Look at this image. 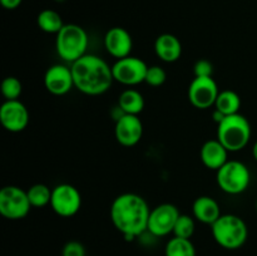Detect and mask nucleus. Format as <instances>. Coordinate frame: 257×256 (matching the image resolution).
<instances>
[{
  "label": "nucleus",
  "instance_id": "obj_26",
  "mask_svg": "<svg viewBox=\"0 0 257 256\" xmlns=\"http://www.w3.org/2000/svg\"><path fill=\"white\" fill-rule=\"evenodd\" d=\"M167 79V73L160 65H151L147 69L145 83L151 87H161Z\"/></svg>",
  "mask_w": 257,
  "mask_h": 256
},
{
  "label": "nucleus",
  "instance_id": "obj_6",
  "mask_svg": "<svg viewBox=\"0 0 257 256\" xmlns=\"http://www.w3.org/2000/svg\"><path fill=\"white\" fill-rule=\"evenodd\" d=\"M216 181L223 192L228 195H240L250 186L251 172L243 162L231 160L216 171Z\"/></svg>",
  "mask_w": 257,
  "mask_h": 256
},
{
  "label": "nucleus",
  "instance_id": "obj_25",
  "mask_svg": "<svg viewBox=\"0 0 257 256\" xmlns=\"http://www.w3.org/2000/svg\"><path fill=\"white\" fill-rule=\"evenodd\" d=\"M23 93V84L17 77H7L2 83V94L5 100H17Z\"/></svg>",
  "mask_w": 257,
  "mask_h": 256
},
{
  "label": "nucleus",
  "instance_id": "obj_20",
  "mask_svg": "<svg viewBox=\"0 0 257 256\" xmlns=\"http://www.w3.org/2000/svg\"><path fill=\"white\" fill-rule=\"evenodd\" d=\"M215 109L222 113L223 115H232L238 113L241 108V97L231 89L221 90L215 103Z\"/></svg>",
  "mask_w": 257,
  "mask_h": 256
},
{
  "label": "nucleus",
  "instance_id": "obj_22",
  "mask_svg": "<svg viewBox=\"0 0 257 256\" xmlns=\"http://www.w3.org/2000/svg\"><path fill=\"white\" fill-rule=\"evenodd\" d=\"M165 256H196V247L191 238L173 236L166 245Z\"/></svg>",
  "mask_w": 257,
  "mask_h": 256
},
{
  "label": "nucleus",
  "instance_id": "obj_15",
  "mask_svg": "<svg viewBox=\"0 0 257 256\" xmlns=\"http://www.w3.org/2000/svg\"><path fill=\"white\" fill-rule=\"evenodd\" d=\"M104 48L108 54L114 57L115 59L128 57L133 49L132 35L124 28H110L104 35Z\"/></svg>",
  "mask_w": 257,
  "mask_h": 256
},
{
  "label": "nucleus",
  "instance_id": "obj_4",
  "mask_svg": "<svg viewBox=\"0 0 257 256\" xmlns=\"http://www.w3.org/2000/svg\"><path fill=\"white\" fill-rule=\"evenodd\" d=\"M252 128L245 115L236 113L226 115L217 124V140L227 148L228 152L242 151L248 145Z\"/></svg>",
  "mask_w": 257,
  "mask_h": 256
},
{
  "label": "nucleus",
  "instance_id": "obj_11",
  "mask_svg": "<svg viewBox=\"0 0 257 256\" xmlns=\"http://www.w3.org/2000/svg\"><path fill=\"white\" fill-rule=\"evenodd\" d=\"M220 90L212 77H195L188 87V100L197 109L213 107Z\"/></svg>",
  "mask_w": 257,
  "mask_h": 256
},
{
  "label": "nucleus",
  "instance_id": "obj_19",
  "mask_svg": "<svg viewBox=\"0 0 257 256\" xmlns=\"http://www.w3.org/2000/svg\"><path fill=\"white\" fill-rule=\"evenodd\" d=\"M145 104L142 93L133 88L124 89L118 97V107L124 114L138 115L145 109Z\"/></svg>",
  "mask_w": 257,
  "mask_h": 256
},
{
  "label": "nucleus",
  "instance_id": "obj_14",
  "mask_svg": "<svg viewBox=\"0 0 257 256\" xmlns=\"http://www.w3.org/2000/svg\"><path fill=\"white\" fill-rule=\"evenodd\" d=\"M115 140L124 147H133L143 137V123L138 115L122 114L115 119Z\"/></svg>",
  "mask_w": 257,
  "mask_h": 256
},
{
  "label": "nucleus",
  "instance_id": "obj_23",
  "mask_svg": "<svg viewBox=\"0 0 257 256\" xmlns=\"http://www.w3.org/2000/svg\"><path fill=\"white\" fill-rule=\"evenodd\" d=\"M52 191L53 190H50L44 183H35V185L30 186L27 190V195L32 207L40 208L45 207L47 205H50Z\"/></svg>",
  "mask_w": 257,
  "mask_h": 256
},
{
  "label": "nucleus",
  "instance_id": "obj_29",
  "mask_svg": "<svg viewBox=\"0 0 257 256\" xmlns=\"http://www.w3.org/2000/svg\"><path fill=\"white\" fill-rule=\"evenodd\" d=\"M22 2H23V0H0L3 8H4V9H7V10L17 9V8L20 7Z\"/></svg>",
  "mask_w": 257,
  "mask_h": 256
},
{
  "label": "nucleus",
  "instance_id": "obj_21",
  "mask_svg": "<svg viewBox=\"0 0 257 256\" xmlns=\"http://www.w3.org/2000/svg\"><path fill=\"white\" fill-rule=\"evenodd\" d=\"M37 24L39 29L44 33L55 35L64 27V22H63L60 14L53 9L42 10L37 17Z\"/></svg>",
  "mask_w": 257,
  "mask_h": 256
},
{
  "label": "nucleus",
  "instance_id": "obj_3",
  "mask_svg": "<svg viewBox=\"0 0 257 256\" xmlns=\"http://www.w3.org/2000/svg\"><path fill=\"white\" fill-rule=\"evenodd\" d=\"M213 238L226 250H237L245 245L248 228L245 221L233 213H223L213 225H211Z\"/></svg>",
  "mask_w": 257,
  "mask_h": 256
},
{
  "label": "nucleus",
  "instance_id": "obj_8",
  "mask_svg": "<svg viewBox=\"0 0 257 256\" xmlns=\"http://www.w3.org/2000/svg\"><path fill=\"white\" fill-rule=\"evenodd\" d=\"M50 207L60 217H73L82 207V195L70 183H60L52 188Z\"/></svg>",
  "mask_w": 257,
  "mask_h": 256
},
{
  "label": "nucleus",
  "instance_id": "obj_27",
  "mask_svg": "<svg viewBox=\"0 0 257 256\" xmlns=\"http://www.w3.org/2000/svg\"><path fill=\"white\" fill-rule=\"evenodd\" d=\"M62 256H87L85 247L79 241H68L62 248Z\"/></svg>",
  "mask_w": 257,
  "mask_h": 256
},
{
  "label": "nucleus",
  "instance_id": "obj_24",
  "mask_svg": "<svg viewBox=\"0 0 257 256\" xmlns=\"http://www.w3.org/2000/svg\"><path fill=\"white\" fill-rule=\"evenodd\" d=\"M195 217L186 215V213H181L177 222H176L175 228H173V236L182 238H191L195 233Z\"/></svg>",
  "mask_w": 257,
  "mask_h": 256
},
{
  "label": "nucleus",
  "instance_id": "obj_30",
  "mask_svg": "<svg viewBox=\"0 0 257 256\" xmlns=\"http://www.w3.org/2000/svg\"><path fill=\"white\" fill-rule=\"evenodd\" d=\"M252 156H253V158H255V161L257 162V141L255 143H253V146H252Z\"/></svg>",
  "mask_w": 257,
  "mask_h": 256
},
{
  "label": "nucleus",
  "instance_id": "obj_17",
  "mask_svg": "<svg viewBox=\"0 0 257 256\" xmlns=\"http://www.w3.org/2000/svg\"><path fill=\"white\" fill-rule=\"evenodd\" d=\"M155 52L162 62H177L182 55V44L176 35L171 33L158 35L155 42Z\"/></svg>",
  "mask_w": 257,
  "mask_h": 256
},
{
  "label": "nucleus",
  "instance_id": "obj_12",
  "mask_svg": "<svg viewBox=\"0 0 257 256\" xmlns=\"http://www.w3.org/2000/svg\"><path fill=\"white\" fill-rule=\"evenodd\" d=\"M29 119V110L19 99L5 100L0 107V123L8 132H22L28 127Z\"/></svg>",
  "mask_w": 257,
  "mask_h": 256
},
{
  "label": "nucleus",
  "instance_id": "obj_28",
  "mask_svg": "<svg viewBox=\"0 0 257 256\" xmlns=\"http://www.w3.org/2000/svg\"><path fill=\"white\" fill-rule=\"evenodd\" d=\"M193 74L195 77H212L213 65L210 60L200 59L193 65Z\"/></svg>",
  "mask_w": 257,
  "mask_h": 256
},
{
  "label": "nucleus",
  "instance_id": "obj_13",
  "mask_svg": "<svg viewBox=\"0 0 257 256\" xmlns=\"http://www.w3.org/2000/svg\"><path fill=\"white\" fill-rule=\"evenodd\" d=\"M44 87L50 94L64 95L74 88L72 68L64 64H53L44 74Z\"/></svg>",
  "mask_w": 257,
  "mask_h": 256
},
{
  "label": "nucleus",
  "instance_id": "obj_31",
  "mask_svg": "<svg viewBox=\"0 0 257 256\" xmlns=\"http://www.w3.org/2000/svg\"><path fill=\"white\" fill-rule=\"evenodd\" d=\"M55 2H57V3H64V2H67V0H55Z\"/></svg>",
  "mask_w": 257,
  "mask_h": 256
},
{
  "label": "nucleus",
  "instance_id": "obj_16",
  "mask_svg": "<svg viewBox=\"0 0 257 256\" xmlns=\"http://www.w3.org/2000/svg\"><path fill=\"white\" fill-rule=\"evenodd\" d=\"M200 157L203 166L208 170L217 171L228 161V151L220 141H206L200 151Z\"/></svg>",
  "mask_w": 257,
  "mask_h": 256
},
{
  "label": "nucleus",
  "instance_id": "obj_10",
  "mask_svg": "<svg viewBox=\"0 0 257 256\" xmlns=\"http://www.w3.org/2000/svg\"><path fill=\"white\" fill-rule=\"evenodd\" d=\"M180 211L172 203H161L151 210L147 231L156 237H163L173 233Z\"/></svg>",
  "mask_w": 257,
  "mask_h": 256
},
{
  "label": "nucleus",
  "instance_id": "obj_7",
  "mask_svg": "<svg viewBox=\"0 0 257 256\" xmlns=\"http://www.w3.org/2000/svg\"><path fill=\"white\" fill-rule=\"evenodd\" d=\"M32 205L27 191L18 186H5L0 190V215L8 220H22L27 217Z\"/></svg>",
  "mask_w": 257,
  "mask_h": 256
},
{
  "label": "nucleus",
  "instance_id": "obj_18",
  "mask_svg": "<svg viewBox=\"0 0 257 256\" xmlns=\"http://www.w3.org/2000/svg\"><path fill=\"white\" fill-rule=\"evenodd\" d=\"M192 213L196 220L210 226L222 215L218 202L211 196H200L196 198L192 205Z\"/></svg>",
  "mask_w": 257,
  "mask_h": 256
},
{
  "label": "nucleus",
  "instance_id": "obj_9",
  "mask_svg": "<svg viewBox=\"0 0 257 256\" xmlns=\"http://www.w3.org/2000/svg\"><path fill=\"white\" fill-rule=\"evenodd\" d=\"M147 69L148 65L146 64L145 60L133 55L117 59L112 65L113 78L115 82L128 87L138 85L145 82Z\"/></svg>",
  "mask_w": 257,
  "mask_h": 256
},
{
  "label": "nucleus",
  "instance_id": "obj_1",
  "mask_svg": "<svg viewBox=\"0 0 257 256\" xmlns=\"http://www.w3.org/2000/svg\"><path fill=\"white\" fill-rule=\"evenodd\" d=\"M110 221L127 240L142 235L148 227L151 208L142 196L125 192L117 196L110 205Z\"/></svg>",
  "mask_w": 257,
  "mask_h": 256
},
{
  "label": "nucleus",
  "instance_id": "obj_2",
  "mask_svg": "<svg viewBox=\"0 0 257 256\" xmlns=\"http://www.w3.org/2000/svg\"><path fill=\"white\" fill-rule=\"evenodd\" d=\"M74 88L87 95H100L112 87V67L94 54H85L70 64Z\"/></svg>",
  "mask_w": 257,
  "mask_h": 256
},
{
  "label": "nucleus",
  "instance_id": "obj_5",
  "mask_svg": "<svg viewBox=\"0 0 257 256\" xmlns=\"http://www.w3.org/2000/svg\"><path fill=\"white\" fill-rule=\"evenodd\" d=\"M89 38L84 28L78 24H64L55 37L58 55L68 63H74L87 54Z\"/></svg>",
  "mask_w": 257,
  "mask_h": 256
},
{
  "label": "nucleus",
  "instance_id": "obj_32",
  "mask_svg": "<svg viewBox=\"0 0 257 256\" xmlns=\"http://www.w3.org/2000/svg\"><path fill=\"white\" fill-rule=\"evenodd\" d=\"M256 211H257V201H256Z\"/></svg>",
  "mask_w": 257,
  "mask_h": 256
}]
</instances>
